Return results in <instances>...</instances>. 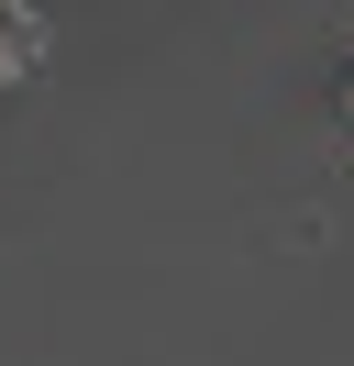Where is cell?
Segmentation results:
<instances>
[{
    "mask_svg": "<svg viewBox=\"0 0 354 366\" xmlns=\"http://www.w3.org/2000/svg\"><path fill=\"white\" fill-rule=\"evenodd\" d=\"M34 56H44V23H34V11H11V0H0V78H22V67H34Z\"/></svg>",
    "mask_w": 354,
    "mask_h": 366,
    "instance_id": "6da1fadb",
    "label": "cell"
},
{
    "mask_svg": "<svg viewBox=\"0 0 354 366\" xmlns=\"http://www.w3.org/2000/svg\"><path fill=\"white\" fill-rule=\"evenodd\" d=\"M343 122H354V78H343Z\"/></svg>",
    "mask_w": 354,
    "mask_h": 366,
    "instance_id": "7a4b0ae2",
    "label": "cell"
}]
</instances>
